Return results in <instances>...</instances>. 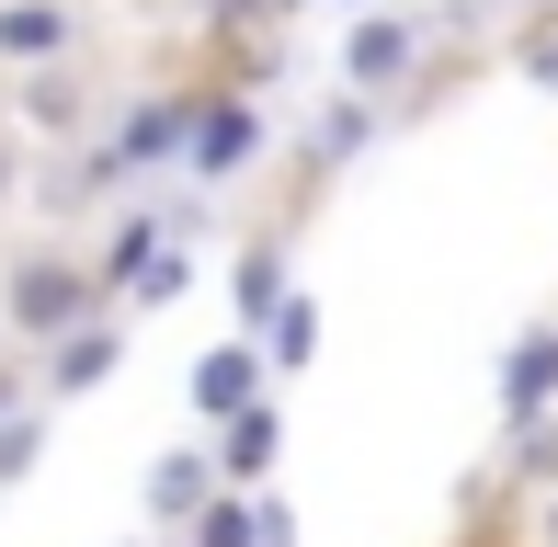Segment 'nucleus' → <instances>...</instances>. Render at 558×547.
<instances>
[{"label": "nucleus", "mask_w": 558, "mask_h": 547, "mask_svg": "<svg viewBox=\"0 0 558 547\" xmlns=\"http://www.w3.org/2000/svg\"><path fill=\"white\" fill-rule=\"evenodd\" d=\"M81 319H114V296H104V274H92V263L23 252L12 274H0V331H23V342H69Z\"/></svg>", "instance_id": "f257e3e1"}, {"label": "nucleus", "mask_w": 558, "mask_h": 547, "mask_svg": "<svg viewBox=\"0 0 558 547\" xmlns=\"http://www.w3.org/2000/svg\"><path fill=\"white\" fill-rule=\"evenodd\" d=\"M411 69H422V23H411V12H353V35H342V81L365 92V104H376V92H399Z\"/></svg>", "instance_id": "f03ea898"}, {"label": "nucleus", "mask_w": 558, "mask_h": 547, "mask_svg": "<svg viewBox=\"0 0 558 547\" xmlns=\"http://www.w3.org/2000/svg\"><path fill=\"white\" fill-rule=\"evenodd\" d=\"M251 148H263V104H251V92L194 104V137H183V171H194V183H240Z\"/></svg>", "instance_id": "7ed1b4c3"}, {"label": "nucleus", "mask_w": 558, "mask_h": 547, "mask_svg": "<svg viewBox=\"0 0 558 547\" xmlns=\"http://www.w3.org/2000/svg\"><path fill=\"white\" fill-rule=\"evenodd\" d=\"M125 365V319H81L69 342H46V377H35V400H81V388H104Z\"/></svg>", "instance_id": "20e7f679"}, {"label": "nucleus", "mask_w": 558, "mask_h": 547, "mask_svg": "<svg viewBox=\"0 0 558 547\" xmlns=\"http://www.w3.org/2000/svg\"><path fill=\"white\" fill-rule=\"evenodd\" d=\"M206 457H217V490H263V479H274V457H286V411H274V400H251L240 422H217V445H206Z\"/></svg>", "instance_id": "39448f33"}, {"label": "nucleus", "mask_w": 558, "mask_h": 547, "mask_svg": "<svg viewBox=\"0 0 558 547\" xmlns=\"http://www.w3.org/2000/svg\"><path fill=\"white\" fill-rule=\"evenodd\" d=\"M183 388H194V422H240L263 400V342H206Z\"/></svg>", "instance_id": "423d86ee"}, {"label": "nucleus", "mask_w": 558, "mask_h": 547, "mask_svg": "<svg viewBox=\"0 0 558 547\" xmlns=\"http://www.w3.org/2000/svg\"><path fill=\"white\" fill-rule=\"evenodd\" d=\"M183 137H194V92H148L104 148H114V171H148V160H183Z\"/></svg>", "instance_id": "0eeeda50"}, {"label": "nucleus", "mask_w": 558, "mask_h": 547, "mask_svg": "<svg viewBox=\"0 0 558 547\" xmlns=\"http://www.w3.org/2000/svg\"><path fill=\"white\" fill-rule=\"evenodd\" d=\"M547 411H558V319H547V331H524L513 354H501V422L524 434V422H547Z\"/></svg>", "instance_id": "6e6552de"}, {"label": "nucleus", "mask_w": 558, "mask_h": 547, "mask_svg": "<svg viewBox=\"0 0 558 547\" xmlns=\"http://www.w3.org/2000/svg\"><path fill=\"white\" fill-rule=\"evenodd\" d=\"M206 502H217V457H206V445H171V457L148 467V525H171V536H183Z\"/></svg>", "instance_id": "1a4fd4ad"}, {"label": "nucleus", "mask_w": 558, "mask_h": 547, "mask_svg": "<svg viewBox=\"0 0 558 547\" xmlns=\"http://www.w3.org/2000/svg\"><path fill=\"white\" fill-rule=\"evenodd\" d=\"M58 46H81L69 0H0V58H58Z\"/></svg>", "instance_id": "9d476101"}, {"label": "nucleus", "mask_w": 558, "mask_h": 547, "mask_svg": "<svg viewBox=\"0 0 558 547\" xmlns=\"http://www.w3.org/2000/svg\"><path fill=\"white\" fill-rule=\"evenodd\" d=\"M319 365V296H286L263 319V377H308Z\"/></svg>", "instance_id": "9b49d317"}, {"label": "nucleus", "mask_w": 558, "mask_h": 547, "mask_svg": "<svg viewBox=\"0 0 558 547\" xmlns=\"http://www.w3.org/2000/svg\"><path fill=\"white\" fill-rule=\"evenodd\" d=\"M183 285H194V252H183V240H160V252H148V263L114 285V319H137V308H171Z\"/></svg>", "instance_id": "f8f14e48"}, {"label": "nucleus", "mask_w": 558, "mask_h": 547, "mask_svg": "<svg viewBox=\"0 0 558 547\" xmlns=\"http://www.w3.org/2000/svg\"><path fill=\"white\" fill-rule=\"evenodd\" d=\"M376 137V104L365 92H342V104H319V126H308V171H342L353 148Z\"/></svg>", "instance_id": "ddd939ff"}, {"label": "nucleus", "mask_w": 558, "mask_h": 547, "mask_svg": "<svg viewBox=\"0 0 558 547\" xmlns=\"http://www.w3.org/2000/svg\"><path fill=\"white\" fill-rule=\"evenodd\" d=\"M228 296H240V319L263 331V319L296 296V285H286V252H274V240H251V252H240V274H228Z\"/></svg>", "instance_id": "4468645a"}, {"label": "nucleus", "mask_w": 558, "mask_h": 547, "mask_svg": "<svg viewBox=\"0 0 558 547\" xmlns=\"http://www.w3.org/2000/svg\"><path fill=\"white\" fill-rule=\"evenodd\" d=\"M35 457H46V400H23L12 422H0V490L35 479Z\"/></svg>", "instance_id": "2eb2a0df"}, {"label": "nucleus", "mask_w": 558, "mask_h": 547, "mask_svg": "<svg viewBox=\"0 0 558 547\" xmlns=\"http://www.w3.org/2000/svg\"><path fill=\"white\" fill-rule=\"evenodd\" d=\"M183 547H251V490H217V502L183 525Z\"/></svg>", "instance_id": "dca6fc26"}, {"label": "nucleus", "mask_w": 558, "mask_h": 547, "mask_svg": "<svg viewBox=\"0 0 558 547\" xmlns=\"http://www.w3.org/2000/svg\"><path fill=\"white\" fill-rule=\"evenodd\" d=\"M23 114H35V126H81V81H69V69L23 81Z\"/></svg>", "instance_id": "f3484780"}, {"label": "nucleus", "mask_w": 558, "mask_h": 547, "mask_svg": "<svg viewBox=\"0 0 558 547\" xmlns=\"http://www.w3.org/2000/svg\"><path fill=\"white\" fill-rule=\"evenodd\" d=\"M251 547H296V502H274V490H251Z\"/></svg>", "instance_id": "a211bd4d"}, {"label": "nucleus", "mask_w": 558, "mask_h": 547, "mask_svg": "<svg viewBox=\"0 0 558 547\" xmlns=\"http://www.w3.org/2000/svg\"><path fill=\"white\" fill-rule=\"evenodd\" d=\"M524 81L558 92V23H536V35H524Z\"/></svg>", "instance_id": "6ab92c4d"}, {"label": "nucleus", "mask_w": 558, "mask_h": 547, "mask_svg": "<svg viewBox=\"0 0 558 547\" xmlns=\"http://www.w3.org/2000/svg\"><path fill=\"white\" fill-rule=\"evenodd\" d=\"M524 479H558V422H524Z\"/></svg>", "instance_id": "aec40b11"}, {"label": "nucleus", "mask_w": 558, "mask_h": 547, "mask_svg": "<svg viewBox=\"0 0 558 547\" xmlns=\"http://www.w3.org/2000/svg\"><path fill=\"white\" fill-rule=\"evenodd\" d=\"M12 183H23V160H12V148H0V206H12Z\"/></svg>", "instance_id": "412c9836"}, {"label": "nucleus", "mask_w": 558, "mask_h": 547, "mask_svg": "<svg viewBox=\"0 0 558 547\" xmlns=\"http://www.w3.org/2000/svg\"><path fill=\"white\" fill-rule=\"evenodd\" d=\"M12 411H23V377H0V422H12Z\"/></svg>", "instance_id": "4be33fe9"}, {"label": "nucleus", "mask_w": 558, "mask_h": 547, "mask_svg": "<svg viewBox=\"0 0 558 547\" xmlns=\"http://www.w3.org/2000/svg\"><path fill=\"white\" fill-rule=\"evenodd\" d=\"M547 547H558V502H547Z\"/></svg>", "instance_id": "5701e85b"}, {"label": "nucleus", "mask_w": 558, "mask_h": 547, "mask_svg": "<svg viewBox=\"0 0 558 547\" xmlns=\"http://www.w3.org/2000/svg\"><path fill=\"white\" fill-rule=\"evenodd\" d=\"M513 12H547V0H513Z\"/></svg>", "instance_id": "b1692460"}, {"label": "nucleus", "mask_w": 558, "mask_h": 547, "mask_svg": "<svg viewBox=\"0 0 558 547\" xmlns=\"http://www.w3.org/2000/svg\"><path fill=\"white\" fill-rule=\"evenodd\" d=\"M353 12H376V0H353Z\"/></svg>", "instance_id": "393cba45"}]
</instances>
